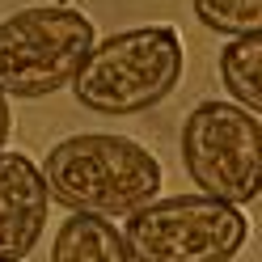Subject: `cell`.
I'll return each mask as SVG.
<instances>
[{
  "mask_svg": "<svg viewBox=\"0 0 262 262\" xmlns=\"http://www.w3.org/2000/svg\"><path fill=\"white\" fill-rule=\"evenodd\" d=\"M182 165L211 199L245 207L262 194V123L237 102H199L182 123Z\"/></svg>",
  "mask_w": 262,
  "mask_h": 262,
  "instance_id": "cell-5",
  "label": "cell"
},
{
  "mask_svg": "<svg viewBox=\"0 0 262 262\" xmlns=\"http://www.w3.org/2000/svg\"><path fill=\"white\" fill-rule=\"evenodd\" d=\"M220 80H224V89H228V97H233L237 106L262 114V30L224 42Z\"/></svg>",
  "mask_w": 262,
  "mask_h": 262,
  "instance_id": "cell-8",
  "label": "cell"
},
{
  "mask_svg": "<svg viewBox=\"0 0 262 262\" xmlns=\"http://www.w3.org/2000/svg\"><path fill=\"white\" fill-rule=\"evenodd\" d=\"M194 17L228 38L262 30V0H194Z\"/></svg>",
  "mask_w": 262,
  "mask_h": 262,
  "instance_id": "cell-9",
  "label": "cell"
},
{
  "mask_svg": "<svg viewBox=\"0 0 262 262\" xmlns=\"http://www.w3.org/2000/svg\"><path fill=\"white\" fill-rule=\"evenodd\" d=\"M123 237L136 262H233L250 237V220L237 203L199 190L136 207Z\"/></svg>",
  "mask_w": 262,
  "mask_h": 262,
  "instance_id": "cell-4",
  "label": "cell"
},
{
  "mask_svg": "<svg viewBox=\"0 0 262 262\" xmlns=\"http://www.w3.org/2000/svg\"><path fill=\"white\" fill-rule=\"evenodd\" d=\"M182 63V34L173 26H136L93 42L72 76V93L93 114H140L178 89Z\"/></svg>",
  "mask_w": 262,
  "mask_h": 262,
  "instance_id": "cell-2",
  "label": "cell"
},
{
  "mask_svg": "<svg viewBox=\"0 0 262 262\" xmlns=\"http://www.w3.org/2000/svg\"><path fill=\"white\" fill-rule=\"evenodd\" d=\"M9 93L5 89H0V152H5V144H9Z\"/></svg>",
  "mask_w": 262,
  "mask_h": 262,
  "instance_id": "cell-10",
  "label": "cell"
},
{
  "mask_svg": "<svg viewBox=\"0 0 262 262\" xmlns=\"http://www.w3.org/2000/svg\"><path fill=\"white\" fill-rule=\"evenodd\" d=\"M51 262H136V254H131L127 237L106 216L72 211L63 220V228L55 233Z\"/></svg>",
  "mask_w": 262,
  "mask_h": 262,
  "instance_id": "cell-7",
  "label": "cell"
},
{
  "mask_svg": "<svg viewBox=\"0 0 262 262\" xmlns=\"http://www.w3.org/2000/svg\"><path fill=\"white\" fill-rule=\"evenodd\" d=\"M0 262H21V258H0Z\"/></svg>",
  "mask_w": 262,
  "mask_h": 262,
  "instance_id": "cell-11",
  "label": "cell"
},
{
  "mask_svg": "<svg viewBox=\"0 0 262 262\" xmlns=\"http://www.w3.org/2000/svg\"><path fill=\"white\" fill-rule=\"evenodd\" d=\"M47 190L42 169L26 152H0V258H26L47 228Z\"/></svg>",
  "mask_w": 262,
  "mask_h": 262,
  "instance_id": "cell-6",
  "label": "cell"
},
{
  "mask_svg": "<svg viewBox=\"0 0 262 262\" xmlns=\"http://www.w3.org/2000/svg\"><path fill=\"white\" fill-rule=\"evenodd\" d=\"M93 42V21L72 5L17 9L0 21V89L9 97H47L68 89Z\"/></svg>",
  "mask_w": 262,
  "mask_h": 262,
  "instance_id": "cell-3",
  "label": "cell"
},
{
  "mask_svg": "<svg viewBox=\"0 0 262 262\" xmlns=\"http://www.w3.org/2000/svg\"><path fill=\"white\" fill-rule=\"evenodd\" d=\"M51 199L89 216H131L161 190V161L127 136H68L42 161Z\"/></svg>",
  "mask_w": 262,
  "mask_h": 262,
  "instance_id": "cell-1",
  "label": "cell"
}]
</instances>
